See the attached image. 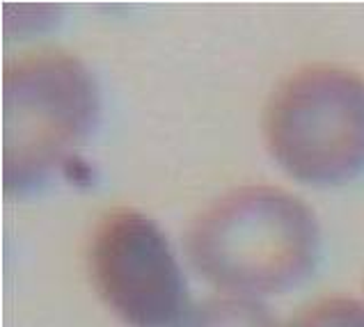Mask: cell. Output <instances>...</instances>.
Returning a JSON list of instances; mask_svg holds the SVG:
<instances>
[{
  "label": "cell",
  "instance_id": "1",
  "mask_svg": "<svg viewBox=\"0 0 364 327\" xmlns=\"http://www.w3.org/2000/svg\"><path fill=\"white\" fill-rule=\"evenodd\" d=\"M186 247L197 272L218 289L243 298L279 293L314 268L318 225L287 190L243 186L195 218Z\"/></svg>",
  "mask_w": 364,
  "mask_h": 327
},
{
  "label": "cell",
  "instance_id": "3",
  "mask_svg": "<svg viewBox=\"0 0 364 327\" xmlns=\"http://www.w3.org/2000/svg\"><path fill=\"white\" fill-rule=\"evenodd\" d=\"M266 140L300 181H350L364 170V78L330 65L294 71L268 99Z\"/></svg>",
  "mask_w": 364,
  "mask_h": 327
},
{
  "label": "cell",
  "instance_id": "5",
  "mask_svg": "<svg viewBox=\"0 0 364 327\" xmlns=\"http://www.w3.org/2000/svg\"><path fill=\"white\" fill-rule=\"evenodd\" d=\"M179 327H279V323L262 302L243 295H220L195 304Z\"/></svg>",
  "mask_w": 364,
  "mask_h": 327
},
{
  "label": "cell",
  "instance_id": "2",
  "mask_svg": "<svg viewBox=\"0 0 364 327\" xmlns=\"http://www.w3.org/2000/svg\"><path fill=\"white\" fill-rule=\"evenodd\" d=\"M99 117V90L85 65L58 48L30 50L5 67V188L33 193L85 142Z\"/></svg>",
  "mask_w": 364,
  "mask_h": 327
},
{
  "label": "cell",
  "instance_id": "4",
  "mask_svg": "<svg viewBox=\"0 0 364 327\" xmlns=\"http://www.w3.org/2000/svg\"><path fill=\"white\" fill-rule=\"evenodd\" d=\"M90 275L101 300L131 327H179L186 279L159 225L133 208L106 213L92 234Z\"/></svg>",
  "mask_w": 364,
  "mask_h": 327
},
{
  "label": "cell",
  "instance_id": "6",
  "mask_svg": "<svg viewBox=\"0 0 364 327\" xmlns=\"http://www.w3.org/2000/svg\"><path fill=\"white\" fill-rule=\"evenodd\" d=\"M289 327H364V302L330 295L300 309Z\"/></svg>",
  "mask_w": 364,
  "mask_h": 327
}]
</instances>
